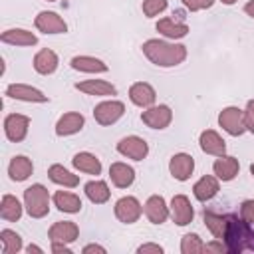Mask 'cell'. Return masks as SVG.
Returning a JSON list of instances; mask_svg holds the SVG:
<instances>
[{
  "label": "cell",
  "mask_w": 254,
  "mask_h": 254,
  "mask_svg": "<svg viewBox=\"0 0 254 254\" xmlns=\"http://www.w3.org/2000/svg\"><path fill=\"white\" fill-rule=\"evenodd\" d=\"M141 50H143L145 58L159 67H175L187 60V46L185 44H175V42L151 38V40L143 42Z\"/></svg>",
  "instance_id": "6da1fadb"
},
{
  "label": "cell",
  "mask_w": 254,
  "mask_h": 254,
  "mask_svg": "<svg viewBox=\"0 0 254 254\" xmlns=\"http://www.w3.org/2000/svg\"><path fill=\"white\" fill-rule=\"evenodd\" d=\"M250 230H252V224L244 222V220L238 218L236 214H228L224 244H226V248H228L230 254H240V252L246 250V242H248Z\"/></svg>",
  "instance_id": "7a4b0ae2"
},
{
  "label": "cell",
  "mask_w": 254,
  "mask_h": 254,
  "mask_svg": "<svg viewBox=\"0 0 254 254\" xmlns=\"http://www.w3.org/2000/svg\"><path fill=\"white\" fill-rule=\"evenodd\" d=\"M24 206L32 218H44L50 212V192L44 185L36 183L24 190Z\"/></svg>",
  "instance_id": "3957f363"
},
{
  "label": "cell",
  "mask_w": 254,
  "mask_h": 254,
  "mask_svg": "<svg viewBox=\"0 0 254 254\" xmlns=\"http://www.w3.org/2000/svg\"><path fill=\"white\" fill-rule=\"evenodd\" d=\"M123 113H125V103L119 99H107V101H101L93 107V119L101 127L117 123L123 117Z\"/></svg>",
  "instance_id": "277c9868"
},
{
  "label": "cell",
  "mask_w": 254,
  "mask_h": 254,
  "mask_svg": "<svg viewBox=\"0 0 254 254\" xmlns=\"http://www.w3.org/2000/svg\"><path fill=\"white\" fill-rule=\"evenodd\" d=\"M218 125L232 137H240L246 131V123H244V109H238L234 105L224 107L218 113Z\"/></svg>",
  "instance_id": "5b68a950"
},
{
  "label": "cell",
  "mask_w": 254,
  "mask_h": 254,
  "mask_svg": "<svg viewBox=\"0 0 254 254\" xmlns=\"http://www.w3.org/2000/svg\"><path fill=\"white\" fill-rule=\"evenodd\" d=\"M117 153L133 161H143L149 155V145L139 135H127L117 143Z\"/></svg>",
  "instance_id": "8992f818"
},
{
  "label": "cell",
  "mask_w": 254,
  "mask_h": 254,
  "mask_svg": "<svg viewBox=\"0 0 254 254\" xmlns=\"http://www.w3.org/2000/svg\"><path fill=\"white\" fill-rule=\"evenodd\" d=\"M30 129V117L22 115V113H10L4 117V133L8 137V141L12 143H20L26 139Z\"/></svg>",
  "instance_id": "52a82bcc"
},
{
  "label": "cell",
  "mask_w": 254,
  "mask_h": 254,
  "mask_svg": "<svg viewBox=\"0 0 254 254\" xmlns=\"http://www.w3.org/2000/svg\"><path fill=\"white\" fill-rule=\"evenodd\" d=\"M115 216H117V220L119 222H123V224H133V222H137L139 218H141V214H143V206H141V202L135 198V196H121L117 202H115Z\"/></svg>",
  "instance_id": "ba28073f"
},
{
  "label": "cell",
  "mask_w": 254,
  "mask_h": 254,
  "mask_svg": "<svg viewBox=\"0 0 254 254\" xmlns=\"http://www.w3.org/2000/svg\"><path fill=\"white\" fill-rule=\"evenodd\" d=\"M141 121L151 129H167L173 121V111L169 105H151L141 113Z\"/></svg>",
  "instance_id": "9c48e42d"
},
{
  "label": "cell",
  "mask_w": 254,
  "mask_h": 254,
  "mask_svg": "<svg viewBox=\"0 0 254 254\" xmlns=\"http://www.w3.org/2000/svg\"><path fill=\"white\" fill-rule=\"evenodd\" d=\"M169 210H171L173 222L179 224V226H187V224H190L192 218H194V208H192L189 196H185V194H175V196L171 198Z\"/></svg>",
  "instance_id": "30bf717a"
},
{
  "label": "cell",
  "mask_w": 254,
  "mask_h": 254,
  "mask_svg": "<svg viewBox=\"0 0 254 254\" xmlns=\"http://www.w3.org/2000/svg\"><path fill=\"white\" fill-rule=\"evenodd\" d=\"M34 26L44 32V34H65L67 32V24L65 20L56 14V12H50V10H44L40 12L36 18H34Z\"/></svg>",
  "instance_id": "8fae6325"
},
{
  "label": "cell",
  "mask_w": 254,
  "mask_h": 254,
  "mask_svg": "<svg viewBox=\"0 0 254 254\" xmlns=\"http://www.w3.org/2000/svg\"><path fill=\"white\" fill-rule=\"evenodd\" d=\"M79 236V228L75 222L71 220H58L50 226L48 230V238L50 242H64V244H71L75 242Z\"/></svg>",
  "instance_id": "7c38bea8"
},
{
  "label": "cell",
  "mask_w": 254,
  "mask_h": 254,
  "mask_svg": "<svg viewBox=\"0 0 254 254\" xmlns=\"http://www.w3.org/2000/svg\"><path fill=\"white\" fill-rule=\"evenodd\" d=\"M6 95L12 99H20V101H28V103H46L48 95L28 83H10L6 87Z\"/></svg>",
  "instance_id": "4fadbf2b"
},
{
  "label": "cell",
  "mask_w": 254,
  "mask_h": 254,
  "mask_svg": "<svg viewBox=\"0 0 254 254\" xmlns=\"http://www.w3.org/2000/svg\"><path fill=\"white\" fill-rule=\"evenodd\" d=\"M129 99H131L133 105L147 109V107L155 105L157 91H155V87H153L151 83H147V81H137V83H133V85L129 87Z\"/></svg>",
  "instance_id": "5bb4252c"
},
{
  "label": "cell",
  "mask_w": 254,
  "mask_h": 254,
  "mask_svg": "<svg viewBox=\"0 0 254 254\" xmlns=\"http://www.w3.org/2000/svg\"><path fill=\"white\" fill-rule=\"evenodd\" d=\"M194 171V159L189 153H175L169 161V173L177 181H189Z\"/></svg>",
  "instance_id": "9a60e30c"
},
{
  "label": "cell",
  "mask_w": 254,
  "mask_h": 254,
  "mask_svg": "<svg viewBox=\"0 0 254 254\" xmlns=\"http://www.w3.org/2000/svg\"><path fill=\"white\" fill-rule=\"evenodd\" d=\"M143 212H145L147 220L153 224H163L171 214V210H169V206L161 194H151L143 206Z\"/></svg>",
  "instance_id": "2e32d148"
},
{
  "label": "cell",
  "mask_w": 254,
  "mask_h": 254,
  "mask_svg": "<svg viewBox=\"0 0 254 254\" xmlns=\"http://www.w3.org/2000/svg\"><path fill=\"white\" fill-rule=\"evenodd\" d=\"M85 125V117L77 111H67L64 113L58 123H56V135L58 137H69V135H75L83 129Z\"/></svg>",
  "instance_id": "e0dca14e"
},
{
  "label": "cell",
  "mask_w": 254,
  "mask_h": 254,
  "mask_svg": "<svg viewBox=\"0 0 254 254\" xmlns=\"http://www.w3.org/2000/svg\"><path fill=\"white\" fill-rule=\"evenodd\" d=\"M198 145L206 155H214V157L226 155V141L214 129H204L198 137Z\"/></svg>",
  "instance_id": "ac0fdd59"
},
{
  "label": "cell",
  "mask_w": 254,
  "mask_h": 254,
  "mask_svg": "<svg viewBox=\"0 0 254 254\" xmlns=\"http://www.w3.org/2000/svg\"><path fill=\"white\" fill-rule=\"evenodd\" d=\"M218 190H220V183H218V177L214 175H204V177H200L196 183H194V187H192V194H194V198L196 200H200V202H206V200H210V198H214L216 194H218Z\"/></svg>",
  "instance_id": "d6986e66"
},
{
  "label": "cell",
  "mask_w": 254,
  "mask_h": 254,
  "mask_svg": "<svg viewBox=\"0 0 254 254\" xmlns=\"http://www.w3.org/2000/svg\"><path fill=\"white\" fill-rule=\"evenodd\" d=\"M212 171H214V175L218 177V181L228 183V181H232V179L238 175V171H240V163H238L236 157L220 155V157L212 163Z\"/></svg>",
  "instance_id": "ffe728a7"
},
{
  "label": "cell",
  "mask_w": 254,
  "mask_h": 254,
  "mask_svg": "<svg viewBox=\"0 0 254 254\" xmlns=\"http://www.w3.org/2000/svg\"><path fill=\"white\" fill-rule=\"evenodd\" d=\"M69 65H71V69L81 71V73H105V71H109V65L103 60L93 58V56H75V58H71Z\"/></svg>",
  "instance_id": "44dd1931"
},
{
  "label": "cell",
  "mask_w": 254,
  "mask_h": 254,
  "mask_svg": "<svg viewBox=\"0 0 254 254\" xmlns=\"http://www.w3.org/2000/svg\"><path fill=\"white\" fill-rule=\"evenodd\" d=\"M75 89L85 93V95H97V97H107V95H115L117 89L113 83L105 81V79H85V81H77Z\"/></svg>",
  "instance_id": "7402d4cb"
},
{
  "label": "cell",
  "mask_w": 254,
  "mask_h": 254,
  "mask_svg": "<svg viewBox=\"0 0 254 254\" xmlns=\"http://www.w3.org/2000/svg\"><path fill=\"white\" fill-rule=\"evenodd\" d=\"M0 40L4 44H10V46H22V48H28V46H36L38 44V36L30 30H24V28H10L6 32H2Z\"/></svg>",
  "instance_id": "603a6c76"
},
{
  "label": "cell",
  "mask_w": 254,
  "mask_h": 254,
  "mask_svg": "<svg viewBox=\"0 0 254 254\" xmlns=\"http://www.w3.org/2000/svg\"><path fill=\"white\" fill-rule=\"evenodd\" d=\"M109 179L117 189H127L135 181V171L127 163L117 161V163H111V167H109Z\"/></svg>",
  "instance_id": "cb8c5ba5"
},
{
  "label": "cell",
  "mask_w": 254,
  "mask_h": 254,
  "mask_svg": "<svg viewBox=\"0 0 254 254\" xmlns=\"http://www.w3.org/2000/svg\"><path fill=\"white\" fill-rule=\"evenodd\" d=\"M58 64H60L58 54L50 48H44L34 56V69L40 75H52L58 69Z\"/></svg>",
  "instance_id": "d4e9b609"
},
{
  "label": "cell",
  "mask_w": 254,
  "mask_h": 254,
  "mask_svg": "<svg viewBox=\"0 0 254 254\" xmlns=\"http://www.w3.org/2000/svg\"><path fill=\"white\" fill-rule=\"evenodd\" d=\"M155 28L159 34H163L169 40H181L189 34V26L181 20H175V18H161Z\"/></svg>",
  "instance_id": "484cf974"
},
{
  "label": "cell",
  "mask_w": 254,
  "mask_h": 254,
  "mask_svg": "<svg viewBox=\"0 0 254 254\" xmlns=\"http://www.w3.org/2000/svg\"><path fill=\"white\" fill-rule=\"evenodd\" d=\"M32 173H34V163H32V159H28L26 155H16V157H12V161H10V165H8V175H10L12 181L22 183V181H26Z\"/></svg>",
  "instance_id": "4316f807"
},
{
  "label": "cell",
  "mask_w": 254,
  "mask_h": 254,
  "mask_svg": "<svg viewBox=\"0 0 254 254\" xmlns=\"http://www.w3.org/2000/svg\"><path fill=\"white\" fill-rule=\"evenodd\" d=\"M71 165L79 173H85V175H101V161L93 153H87V151L75 153L73 159H71Z\"/></svg>",
  "instance_id": "83f0119b"
},
{
  "label": "cell",
  "mask_w": 254,
  "mask_h": 254,
  "mask_svg": "<svg viewBox=\"0 0 254 254\" xmlns=\"http://www.w3.org/2000/svg\"><path fill=\"white\" fill-rule=\"evenodd\" d=\"M48 177H50L52 183H56L60 187H65V189H73V187L79 185V177L73 175L71 171H67L64 165H58V163L48 169Z\"/></svg>",
  "instance_id": "f1b7e54d"
},
{
  "label": "cell",
  "mask_w": 254,
  "mask_h": 254,
  "mask_svg": "<svg viewBox=\"0 0 254 254\" xmlns=\"http://www.w3.org/2000/svg\"><path fill=\"white\" fill-rule=\"evenodd\" d=\"M54 204L58 206V210L67 212V214H75L81 210V198L69 190H56L54 192Z\"/></svg>",
  "instance_id": "f546056e"
},
{
  "label": "cell",
  "mask_w": 254,
  "mask_h": 254,
  "mask_svg": "<svg viewBox=\"0 0 254 254\" xmlns=\"http://www.w3.org/2000/svg\"><path fill=\"white\" fill-rule=\"evenodd\" d=\"M22 212H24V206H22V202L14 194H4L2 196V200H0V216L6 222L20 220L22 218Z\"/></svg>",
  "instance_id": "4dcf8cb0"
},
{
  "label": "cell",
  "mask_w": 254,
  "mask_h": 254,
  "mask_svg": "<svg viewBox=\"0 0 254 254\" xmlns=\"http://www.w3.org/2000/svg\"><path fill=\"white\" fill-rule=\"evenodd\" d=\"M83 190H85V196H87L93 204H103V202H107L109 196H111V190H109L107 183H105V181H99V179L85 183Z\"/></svg>",
  "instance_id": "1f68e13d"
},
{
  "label": "cell",
  "mask_w": 254,
  "mask_h": 254,
  "mask_svg": "<svg viewBox=\"0 0 254 254\" xmlns=\"http://www.w3.org/2000/svg\"><path fill=\"white\" fill-rule=\"evenodd\" d=\"M204 224H206V228L212 232V236H214L216 240H224L228 216L216 214V212H212V210H204Z\"/></svg>",
  "instance_id": "d6a6232c"
},
{
  "label": "cell",
  "mask_w": 254,
  "mask_h": 254,
  "mask_svg": "<svg viewBox=\"0 0 254 254\" xmlns=\"http://www.w3.org/2000/svg\"><path fill=\"white\" fill-rule=\"evenodd\" d=\"M0 242H2V254H16L22 250V238L18 232L4 228L0 230Z\"/></svg>",
  "instance_id": "836d02e7"
},
{
  "label": "cell",
  "mask_w": 254,
  "mask_h": 254,
  "mask_svg": "<svg viewBox=\"0 0 254 254\" xmlns=\"http://www.w3.org/2000/svg\"><path fill=\"white\" fill-rule=\"evenodd\" d=\"M181 252L183 254H200V252H204V242L200 240L198 234L189 232L181 240Z\"/></svg>",
  "instance_id": "e575fe53"
},
{
  "label": "cell",
  "mask_w": 254,
  "mask_h": 254,
  "mask_svg": "<svg viewBox=\"0 0 254 254\" xmlns=\"http://www.w3.org/2000/svg\"><path fill=\"white\" fill-rule=\"evenodd\" d=\"M167 0H143V4H141V10H143V14L147 16V18H155V16H159L161 12H165L167 10Z\"/></svg>",
  "instance_id": "d590c367"
},
{
  "label": "cell",
  "mask_w": 254,
  "mask_h": 254,
  "mask_svg": "<svg viewBox=\"0 0 254 254\" xmlns=\"http://www.w3.org/2000/svg\"><path fill=\"white\" fill-rule=\"evenodd\" d=\"M240 218L248 224H254V198H248L240 204Z\"/></svg>",
  "instance_id": "8d00e7d4"
},
{
  "label": "cell",
  "mask_w": 254,
  "mask_h": 254,
  "mask_svg": "<svg viewBox=\"0 0 254 254\" xmlns=\"http://www.w3.org/2000/svg\"><path fill=\"white\" fill-rule=\"evenodd\" d=\"M181 2L190 12H200V10H206L214 4V0H181Z\"/></svg>",
  "instance_id": "74e56055"
},
{
  "label": "cell",
  "mask_w": 254,
  "mask_h": 254,
  "mask_svg": "<svg viewBox=\"0 0 254 254\" xmlns=\"http://www.w3.org/2000/svg\"><path fill=\"white\" fill-rule=\"evenodd\" d=\"M244 123H246V131H250L254 135V99H248L246 109H244Z\"/></svg>",
  "instance_id": "f35d334b"
},
{
  "label": "cell",
  "mask_w": 254,
  "mask_h": 254,
  "mask_svg": "<svg viewBox=\"0 0 254 254\" xmlns=\"http://www.w3.org/2000/svg\"><path fill=\"white\" fill-rule=\"evenodd\" d=\"M139 254H163V246L159 244H153V242H147V244H141L137 248Z\"/></svg>",
  "instance_id": "ab89813d"
},
{
  "label": "cell",
  "mask_w": 254,
  "mask_h": 254,
  "mask_svg": "<svg viewBox=\"0 0 254 254\" xmlns=\"http://www.w3.org/2000/svg\"><path fill=\"white\" fill-rule=\"evenodd\" d=\"M204 252H218V254H222V252H228V248H226L224 240H214V242L204 244Z\"/></svg>",
  "instance_id": "60d3db41"
},
{
  "label": "cell",
  "mask_w": 254,
  "mask_h": 254,
  "mask_svg": "<svg viewBox=\"0 0 254 254\" xmlns=\"http://www.w3.org/2000/svg\"><path fill=\"white\" fill-rule=\"evenodd\" d=\"M52 252H56V254H60V252L69 254L71 250H69V246H67V244H64V242H52Z\"/></svg>",
  "instance_id": "b9f144b4"
},
{
  "label": "cell",
  "mask_w": 254,
  "mask_h": 254,
  "mask_svg": "<svg viewBox=\"0 0 254 254\" xmlns=\"http://www.w3.org/2000/svg\"><path fill=\"white\" fill-rule=\"evenodd\" d=\"M83 254H89V252H99V254H105V248L103 246H99V244H87V246H83V250H81Z\"/></svg>",
  "instance_id": "7bdbcfd3"
},
{
  "label": "cell",
  "mask_w": 254,
  "mask_h": 254,
  "mask_svg": "<svg viewBox=\"0 0 254 254\" xmlns=\"http://www.w3.org/2000/svg\"><path fill=\"white\" fill-rule=\"evenodd\" d=\"M244 12H246L250 18H254V0H248V2L244 4Z\"/></svg>",
  "instance_id": "ee69618b"
},
{
  "label": "cell",
  "mask_w": 254,
  "mask_h": 254,
  "mask_svg": "<svg viewBox=\"0 0 254 254\" xmlns=\"http://www.w3.org/2000/svg\"><path fill=\"white\" fill-rule=\"evenodd\" d=\"M26 252H30V254H32V252H38V254H42V252H44V250H42V248H40V246H36V244H30V246H28V248H26Z\"/></svg>",
  "instance_id": "f6af8a7d"
},
{
  "label": "cell",
  "mask_w": 254,
  "mask_h": 254,
  "mask_svg": "<svg viewBox=\"0 0 254 254\" xmlns=\"http://www.w3.org/2000/svg\"><path fill=\"white\" fill-rule=\"evenodd\" d=\"M236 0H222V4H226V6H232Z\"/></svg>",
  "instance_id": "bcb514c9"
},
{
  "label": "cell",
  "mask_w": 254,
  "mask_h": 254,
  "mask_svg": "<svg viewBox=\"0 0 254 254\" xmlns=\"http://www.w3.org/2000/svg\"><path fill=\"white\" fill-rule=\"evenodd\" d=\"M250 173H252V177H254V163L250 165Z\"/></svg>",
  "instance_id": "7dc6e473"
},
{
  "label": "cell",
  "mask_w": 254,
  "mask_h": 254,
  "mask_svg": "<svg viewBox=\"0 0 254 254\" xmlns=\"http://www.w3.org/2000/svg\"><path fill=\"white\" fill-rule=\"evenodd\" d=\"M48 2H58V0H48Z\"/></svg>",
  "instance_id": "c3c4849f"
}]
</instances>
